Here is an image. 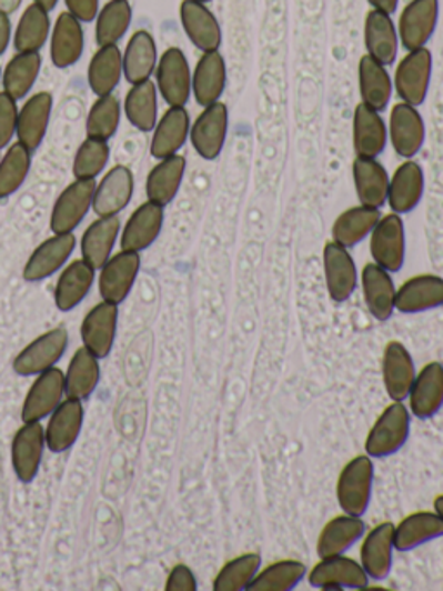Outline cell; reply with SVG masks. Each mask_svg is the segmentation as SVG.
Instances as JSON below:
<instances>
[{"label": "cell", "instance_id": "1", "mask_svg": "<svg viewBox=\"0 0 443 591\" xmlns=\"http://www.w3.org/2000/svg\"><path fill=\"white\" fill-rule=\"evenodd\" d=\"M411 435V411L404 402L393 401L377 417L365 439V454L371 458H390L404 448Z\"/></svg>", "mask_w": 443, "mask_h": 591}, {"label": "cell", "instance_id": "2", "mask_svg": "<svg viewBox=\"0 0 443 591\" xmlns=\"http://www.w3.org/2000/svg\"><path fill=\"white\" fill-rule=\"evenodd\" d=\"M374 488V465L369 454H361L343 467L336 482V500L343 513L362 517L368 512Z\"/></svg>", "mask_w": 443, "mask_h": 591}, {"label": "cell", "instance_id": "3", "mask_svg": "<svg viewBox=\"0 0 443 591\" xmlns=\"http://www.w3.org/2000/svg\"><path fill=\"white\" fill-rule=\"evenodd\" d=\"M157 89L170 108L188 104L193 94V71L179 48L167 49L157 64Z\"/></svg>", "mask_w": 443, "mask_h": 591}, {"label": "cell", "instance_id": "4", "mask_svg": "<svg viewBox=\"0 0 443 591\" xmlns=\"http://www.w3.org/2000/svg\"><path fill=\"white\" fill-rule=\"evenodd\" d=\"M433 58L426 48L407 51L395 70V92L402 103L421 107L432 82Z\"/></svg>", "mask_w": 443, "mask_h": 591}, {"label": "cell", "instance_id": "5", "mask_svg": "<svg viewBox=\"0 0 443 591\" xmlns=\"http://www.w3.org/2000/svg\"><path fill=\"white\" fill-rule=\"evenodd\" d=\"M229 131V110L222 101L204 107L194 120L189 139L203 160H217L224 150Z\"/></svg>", "mask_w": 443, "mask_h": 591}, {"label": "cell", "instance_id": "6", "mask_svg": "<svg viewBox=\"0 0 443 591\" xmlns=\"http://www.w3.org/2000/svg\"><path fill=\"white\" fill-rule=\"evenodd\" d=\"M369 581L361 562L345 557V553L321 559L309 572L310 587L318 590H364Z\"/></svg>", "mask_w": 443, "mask_h": 591}, {"label": "cell", "instance_id": "7", "mask_svg": "<svg viewBox=\"0 0 443 591\" xmlns=\"http://www.w3.org/2000/svg\"><path fill=\"white\" fill-rule=\"evenodd\" d=\"M374 264L389 272H399L405 262V228L399 213H389L377 221L371 233Z\"/></svg>", "mask_w": 443, "mask_h": 591}, {"label": "cell", "instance_id": "8", "mask_svg": "<svg viewBox=\"0 0 443 591\" xmlns=\"http://www.w3.org/2000/svg\"><path fill=\"white\" fill-rule=\"evenodd\" d=\"M94 179H77L68 186L56 200L51 216V229L54 234H68L79 228L94 200Z\"/></svg>", "mask_w": 443, "mask_h": 591}, {"label": "cell", "instance_id": "9", "mask_svg": "<svg viewBox=\"0 0 443 591\" xmlns=\"http://www.w3.org/2000/svg\"><path fill=\"white\" fill-rule=\"evenodd\" d=\"M439 23V0H411L399 20V40L407 51L426 48Z\"/></svg>", "mask_w": 443, "mask_h": 591}, {"label": "cell", "instance_id": "10", "mask_svg": "<svg viewBox=\"0 0 443 591\" xmlns=\"http://www.w3.org/2000/svg\"><path fill=\"white\" fill-rule=\"evenodd\" d=\"M424 120L417 107L399 103L390 111L389 139L393 150L401 158L411 160L420 153L424 144Z\"/></svg>", "mask_w": 443, "mask_h": 591}, {"label": "cell", "instance_id": "11", "mask_svg": "<svg viewBox=\"0 0 443 591\" xmlns=\"http://www.w3.org/2000/svg\"><path fill=\"white\" fill-rule=\"evenodd\" d=\"M328 292L334 302H346L359 284L358 266L349 249L330 241L322 252Z\"/></svg>", "mask_w": 443, "mask_h": 591}, {"label": "cell", "instance_id": "12", "mask_svg": "<svg viewBox=\"0 0 443 591\" xmlns=\"http://www.w3.org/2000/svg\"><path fill=\"white\" fill-rule=\"evenodd\" d=\"M101 277H99V292L104 302L111 304H122L134 287L139 269H141V257L135 252H122L111 257L107 264L102 266Z\"/></svg>", "mask_w": 443, "mask_h": 591}, {"label": "cell", "instance_id": "13", "mask_svg": "<svg viewBox=\"0 0 443 591\" xmlns=\"http://www.w3.org/2000/svg\"><path fill=\"white\" fill-rule=\"evenodd\" d=\"M68 348V333L64 328H56V330L43 333L39 339L33 340L28 348L20 352L12 368L21 377L28 374H40L42 371L49 370L58 363L61 355L64 354Z\"/></svg>", "mask_w": 443, "mask_h": 591}, {"label": "cell", "instance_id": "14", "mask_svg": "<svg viewBox=\"0 0 443 591\" xmlns=\"http://www.w3.org/2000/svg\"><path fill=\"white\" fill-rule=\"evenodd\" d=\"M381 374L386 394L392 401L404 402L411 394L412 383L416 380V367L411 352L402 342L386 343L381 361Z\"/></svg>", "mask_w": 443, "mask_h": 591}, {"label": "cell", "instance_id": "15", "mask_svg": "<svg viewBox=\"0 0 443 591\" xmlns=\"http://www.w3.org/2000/svg\"><path fill=\"white\" fill-rule=\"evenodd\" d=\"M134 194V176L129 167L117 166L95 186L92 209L99 218H111L122 212Z\"/></svg>", "mask_w": 443, "mask_h": 591}, {"label": "cell", "instance_id": "16", "mask_svg": "<svg viewBox=\"0 0 443 591\" xmlns=\"http://www.w3.org/2000/svg\"><path fill=\"white\" fill-rule=\"evenodd\" d=\"M393 532L392 522H383L365 534L361 547V565L369 580L383 581L389 578L393 565Z\"/></svg>", "mask_w": 443, "mask_h": 591}, {"label": "cell", "instance_id": "17", "mask_svg": "<svg viewBox=\"0 0 443 591\" xmlns=\"http://www.w3.org/2000/svg\"><path fill=\"white\" fill-rule=\"evenodd\" d=\"M443 308V278L420 274L405 281L395 297V311L402 314H420Z\"/></svg>", "mask_w": 443, "mask_h": 591}, {"label": "cell", "instance_id": "18", "mask_svg": "<svg viewBox=\"0 0 443 591\" xmlns=\"http://www.w3.org/2000/svg\"><path fill=\"white\" fill-rule=\"evenodd\" d=\"M64 394V374L58 368L42 371L24 399L23 422H39L61 404Z\"/></svg>", "mask_w": 443, "mask_h": 591}, {"label": "cell", "instance_id": "19", "mask_svg": "<svg viewBox=\"0 0 443 591\" xmlns=\"http://www.w3.org/2000/svg\"><path fill=\"white\" fill-rule=\"evenodd\" d=\"M181 21L185 36L201 52L219 51L222 30L207 4L198 0H184L181 4Z\"/></svg>", "mask_w": 443, "mask_h": 591}, {"label": "cell", "instance_id": "20", "mask_svg": "<svg viewBox=\"0 0 443 591\" xmlns=\"http://www.w3.org/2000/svg\"><path fill=\"white\" fill-rule=\"evenodd\" d=\"M409 408L420 420L436 417L443 408V364L439 361L426 364L412 383Z\"/></svg>", "mask_w": 443, "mask_h": 591}, {"label": "cell", "instance_id": "21", "mask_svg": "<svg viewBox=\"0 0 443 591\" xmlns=\"http://www.w3.org/2000/svg\"><path fill=\"white\" fill-rule=\"evenodd\" d=\"M361 284L365 305L374 320L389 321L395 312L396 297L392 272L371 262L362 269Z\"/></svg>", "mask_w": 443, "mask_h": 591}, {"label": "cell", "instance_id": "22", "mask_svg": "<svg viewBox=\"0 0 443 591\" xmlns=\"http://www.w3.org/2000/svg\"><path fill=\"white\" fill-rule=\"evenodd\" d=\"M165 207L157 206L153 201H145L130 216L129 222L123 229L122 250L125 252H142V250L150 249L151 244L160 237L161 228H163V219H165Z\"/></svg>", "mask_w": 443, "mask_h": 591}, {"label": "cell", "instance_id": "23", "mask_svg": "<svg viewBox=\"0 0 443 591\" xmlns=\"http://www.w3.org/2000/svg\"><path fill=\"white\" fill-rule=\"evenodd\" d=\"M389 142V126L380 111L359 104L353 111V150L362 158H377Z\"/></svg>", "mask_w": 443, "mask_h": 591}, {"label": "cell", "instance_id": "24", "mask_svg": "<svg viewBox=\"0 0 443 591\" xmlns=\"http://www.w3.org/2000/svg\"><path fill=\"white\" fill-rule=\"evenodd\" d=\"M364 44L368 56H371L377 63L385 64V67L395 63L401 40H399V32L390 14L376 11V9L368 12L364 23Z\"/></svg>", "mask_w": 443, "mask_h": 591}, {"label": "cell", "instance_id": "25", "mask_svg": "<svg viewBox=\"0 0 443 591\" xmlns=\"http://www.w3.org/2000/svg\"><path fill=\"white\" fill-rule=\"evenodd\" d=\"M353 184L361 206L381 209L389 201L390 176L376 158L355 157Z\"/></svg>", "mask_w": 443, "mask_h": 591}, {"label": "cell", "instance_id": "26", "mask_svg": "<svg viewBox=\"0 0 443 591\" xmlns=\"http://www.w3.org/2000/svg\"><path fill=\"white\" fill-rule=\"evenodd\" d=\"M46 432L39 422H28L12 441V467L21 482H32L42 461Z\"/></svg>", "mask_w": 443, "mask_h": 591}, {"label": "cell", "instance_id": "27", "mask_svg": "<svg viewBox=\"0 0 443 591\" xmlns=\"http://www.w3.org/2000/svg\"><path fill=\"white\" fill-rule=\"evenodd\" d=\"M424 194V172L420 163L405 160L390 178L389 203L393 213L404 216L420 206Z\"/></svg>", "mask_w": 443, "mask_h": 591}, {"label": "cell", "instance_id": "28", "mask_svg": "<svg viewBox=\"0 0 443 591\" xmlns=\"http://www.w3.org/2000/svg\"><path fill=\"white\" fill-rule=\"evenodd\" d=\"M75 237L71 233L56 234L48 241H43L24 266V280L42 281L52 277L70 259L75 250Z\"/></svg>", "mask_w": 443, "mask_h": 591}, {"label": "cell", "instance_id": "29", "mask_svg": "<svg viewBox=\"0 0 443 591\" xmlns=\"http://www.w3.org/2000/svg\"><path fill=\"white\" fill-rule=\"evenodd\" d=\"M118 308L111 302H102L91 309L82 323V340L95 358H107L113 348L117 335Z\"/></svg>", "mask_w": 443, "mask_h": 591}, {"label": "cell", "instance_id": "30", "mask_svg": "<svg viewBox=\"0 0 443 591\" xmlns=\"http://www.w3.org/2000/svg\"><path fill=\"white\" fill-rule=\"evenodd\" d=\"M52 96L49 92H39L28 99L18 113L17 136L18 142L27 150L36 151L42 144L51 120Z\"/></svg>", "mask_w": 443, "mask_h": 591}, {"label": "cell", "instance_id": "31", "mask_svg": "<svg viewBox=\"0 0 443 591\" xmlns=\"http://www.w3.org/2000/svg\"><path fill=\"white\" fill-rule=\"evenodd\" d=\"M228 83L224 56L203 52L193 71V94L200 107H210L222 98Z\"/></svg>", "mask_w": 443, "mask_h": 591}, {"label": "cell", "instance_id": "32", "mask_svg": "<svg viewBox=\"0 0 443 591\" xmlns=\"http://www.w3.org/2000/svg\"><path fill=\"white\" fill-rule=\"evenodd\" d=\"M82 423V402L77 401V399L61 402L52 411L48 430H46V444H48L49 450L52 453H63V451L70 450L71 445L75 444L77 439H79Z\"/></svg>", "mask_w": 443, "mask_h": 591}, {"label": "cell", "instance_id": "33", "mask_svg": "<svg viewBox=\"0 0 443 591\" xmlns=\"http://www.w3.org/2000/svg\"><path fill=\"white\" fill-rule=\"evenodd\" d=\"M191 132V119L184 107L169 108L154 127L151 154L157 160L173 157L179 153L188 141Z\"/></svg>", "mask_w": 443, "mask_h": 591}, {"label": "cell", "instance_id": "34", "mask_svg": "<svg viewBox=\"0 0 443 591\" xmlns=\"http://www.w3.org/2000/svg\"><path fill=\"white\" fill-rule=\"evenodd\" d=\"M365 534V524L362 517L343 515L334 517L322 528L318 540V555L321 559L343 555L353 544L361 541Z\"/></svg>", "mask_w": 443, "mask_h": 591}, {"label": "cell", "instance_id": "35", "mask_svg": "<svg viewBox=\"0 0 443 591\" xmlns=\"http://www.w3.org/2000/svg\"><path fill=\"white\" fill-rule=\"evenodd\" d=\"M443 538V519L436 512H416L395 525L393 544L399 552H412Z\"/></svg>", "mask_w": 443, "mask_h": 591}, {"label": "cell", "instance_id": "36", "mask_svg": "<svg viewBox=\"0 0 443 591\" xmlns=\"http://www.w3.org/2000/svg\"><path fill=\"white\" fill-rule=\"evenodd\" d=\"M359 91L362 104L383 111L392 101L393 82L385 64L377 63L371 56H362L359 63Z\"/></svg>", "mask_w": 443, "mask_h": 591}, {"label": "cell", "instance_id": "37", "mask_svg": "<svg viewBox=\"0 0 443 591\" xmlns=\"http://www.w3.org/2000/svg\"><path fill=\"white\" fill-rule=\"evenodd\" d=\"M185 174V158L177 153L173 157L163 158L157 167H153L148 181H145V193L148 200L157 206L167 207L172 203L181 190L182 179Z\"/></svg>", "mask_w": 443, "mask_h": 591}, {"label": "cell", "instance_id": "38", "mask_svg": "<svg viewBox=\"0 0 443 591\" xmlns=\"http://www.w3.org/2000/svg\"><path fill=\"white\" fill-rule=\"evenodd\" d=\"M82 23L70 12L59 14L51 37V60L54 67L70 68L82 58Z\"/></svg>", "mask_w": 443, "mask_h": 591}, {"label": "cell", "instance_id": "39", "mask_svg": "<svg viewBox=\"0 0 443 591\" xmlns=\"http://www.w3.org/2000/svg\"><path fill=\"white\" fill-rule=\"evenodd\" d=\"M158 52L153 36L145 30H139L130 37L123 54V76L127 82L141 83L150 80L157 70Z\"/></svg>", "mask_w": 443, "mask_h": 591}, {"label": "cell", "instance_id": "40", "mask_svg": "<svg viewBox=\"0 0 443 591\" xmlns=\"http://www.w3.org/2000/svg\"><path fill=\"white\" fill-rule=\"evenodd\" d=\"M380 219V209L365 206L352 207L340 213L334 221L333 229H331L333 241L345 249H352L355 244L362 243L365 238L371 237Z\"/></svg>", "mask_w": 443, "mask_h": 591}, {"label": "cell", "instance_id": "41", "mask_svg": "<svg viewBox=\"0 0 443 591\" xmlns=\"http://www.w3.org/2000/svg\"><path fill=\"white\" fill-rule=\"evenodd\" d=\"M118 231H120V219L117 216H111V218H99L83 233V261L91 266L94 271L110 261Z\"/></svg>", "mask_w": 443, "mask_h": 591}, {"label": "cell", "instance_id": "42", "mask_svg": "<svg viewBox=\"0 0 443 591\" xmlns=\"http://www.w3.org/2000/svg\"><path fill=\"white\" fill-rule=\"evenodd\" d=\"M123 76V54L117 44L104 46L92 56L89 86L98 98L113 94Z\"/></svg>", "mask_w": 443, "mask_h": 591}, {"label": "cell", "instance_id": "43", "mask_svg": "<svg viewBox=\"0 0 443 591\" xmlns=\"http://www.w3.org/2000/svg\"><path fill=\"white\" fill-rule=\"evenodd\" d=\"M94 283V269L85 261L71 262L56 284L54 300L59 311H71L85 299Z\"/></svg>", "mask_w": 443, "mask_h": 591}, {"label": "cell", "instance_id": "44", "mask_svg": "<svg viewBox=\"0 0 443 591\" xmlns=\"http://www.w3.org/2000/svg\"><path fill=\"white\" fill-rule=\"evenodd\" d=\"M129 122L141 132L154 131L158 122V89L151 80L134 83L125 98Z\"/></svg>", "mask_w": 443, "mask_h": 591}, {"label": "cell", "instance_id": "45", "mask_svg": "<svg viewBox=\"0 0 443 591\" xmlns=\"http://www.w3.org/2000/svg\"><path fill=\"white\" fill-rule=\"evenodd\" d=\"M99 382V361L87 348H80L71 359L68 374L64 377V392L68 399L89 398Z\"/></svg>", "mask_w": 443, "mask_h": 591}, {"label": "cell", "instance_id": "46", "mask_svg": "<svg viewBox=\"0 0 443 591\" xmlns=\"http://www.w3.org/2000/svg\"><path fill=\"white\" fill-rule=\"evenodd\" d=\"M42 67V56L39 52H18L2 73L6 94L12 99H23L32 91L33 83Z\"/></svg>", "mask_w": 443, "mask_h": 591}, {"label": "cell", "instance_id": "47", "mask_svg": "<svg viewBox=\"0 0 443 591\" xmlns=\"http://www.w3.org/2000/svg\"><path fill=\"white\" fill-rule=\"evenodd\" d=\"M306 571V565L299 560H279L265 569H260L248 590L291 591L305 580Z\"/></svg>", "mask_w": 443, "mask_h": 591}, {"label": "cell", "instance_id": "48", "mask_svg": "<svg viewBox=\"0 0 443 591\" xmlns=\"http://www.w3.org/2000/svg\"><path fill=\"white\" fill-rule=\"evenodd\" d=\"M49 30V12L37 4L28 6L14 32V49L18 52H39L48 42Z\"/></svg>", "mask_w": 443, "mask_h": 591}, {"label": "cell", "instance_id": "49", "mask_svg": "<svg viewBox=\"0 0 443 591\" xmlns=\"http://www.w3.org/2000/svg\"><path fill=\"white\" fill-rule=\"evenodd\" d=\"M132 21V8L129 0H110L99 11L95 23V42L99 48L117 44L125 36Z\"/></svg>", "mask_w": 443, "mask_h": 591}, {"label": "cell", "instance_id": "50", "mask_svg": "<svg viewBox=\"0 0 443 591\" xmlns=\"http://www.w3.org/2000/svg\"><path fill=\"white\" fill-rule=\"evenodd\" d=\"M262 569V555L260 553H244L229 560L224 568L220 569L213 581L215 591H244L255 580Z\"/></svg>", "mask_w": 443, "mask_h": 591}, {"label": "cell", "instance_id": "51", "mask_svg": "<svg viewBox=\"0 0 443 591\" xmlns=\"http://www.w3.org/2000/svg\"><path fill=\"white\" fill-rule=\"evenodd\" d=\"M32 167V151L14 142L0 162V200L17 193Z\"/></svg>", "mask_w": 443, "mask_h": 591}, {"label": "cell", "instance_id": "52", "mask_svg": "<svg viewBox=\"0 0 443 591\" xmlns=\"http://www.w3.org/2000/svg\"><path fill=\"white\" fill-rule=\"evenodd\" d=\"M120 101L113 94L102 96L87 117V138L110 141L120 126Z\"/></svg>", "mask_w": 443, "mask_h": 591}, {"label": "cell", "instance_id": "53", "mask_svg": "<svg viewBox=\"0 0 443 591\" xmlns=\"http://www.w3.org/2000/svg\"><path fill=\"white\" fill-rule=\"evenodd\" d=\"M108 160H110L108 141L87 138L77 151L73 176L75 179H95L107 167Z\"/></svg>", "mask_w": 443, "mask_h": 591}, {"label": "cell", "instance_id": "54", "mask_svg": "<svg viewBox=\"0 0 443 591\" xmlns=\"http://www.w3.org/2000/svg\"><path fill=\"white\" fill-rule=\"evenodd\" d=\"M18 113L20 110L17 107V99L0 92V150L9 147V142L17 134Z\"/></svg>", "mask_w": 443, "mask_h": 591}, {"label": "cell", "instance_id": "55", "mask_svg": "<svg viewBox=\"0 0 443 591\" xmlns=\"http://www.w3.org/2000/svg\"><path fill=\"white\" fill-rule=\"evenodd\" d=\"M167 591H197L198 583L188 565H175L167 580Z\"/></svg>", "mask_w": 443, "mask_h": 591}, {"label": "cell", "instance_id": "56", "mask_svg": "<svg viewBox=\"0 0 443 591\" xmlns=\"http://www.w3.org/2000/svg\"><path fill=\"white\" fill-rule=\"evenodd\" d=\"M68 12L73 14L80 23H91L98 18L99 0H64Z\"/></svg>", "mask_w": 443, "mask_h": 591}, {"label": "cell", "instance_id": "57", "mask_svg": "<svg viewBox=\"0 0 443 591\" xmlns=\"http://www.w3.org/2000/svg\"><path fill=\"white\" fill-rule=\"evenodd\" d=\"M11 40V21L8 14L0 12V56L4 54Z\"/></svg>", "mask_w": 443, "mask_h": 591}, {"label": "cell", "instance_id": "58", "mask_svg": "<svg viewBox=\"0 0 443 591\" xmlns=\"http://www.w3.org/2000/svg\"><path fill=\"white\" fill-rule=\"evenodd\" d=\"M371 8L376 9V11L386 12L392 17L395 12L396 6H399V0H368Z\"/></svg>", "mask_w": 443, "mask_h": 591}, {"label": "cell", "instance_id": "59", "mask_svg": "<svg viewBox=\"0 0 443 591\" xmlns=\"http://www.w3.org/2000/svg\"><path fill=\"white\" fill-rule=\"evenodd\" d=\"M21 2L23 0H0V12H4L9 17V14H12V12L20 8Z\"/></svg>", "mask_w": 443, "mask_h": 591}, {"label": "cell", "instance_id": "60", "mask_svg": "<svg viewBox=\"0 0 443 591\" xmlns=\"http://www.w3.org/2000/svg\"><path fill=\"white\" fill-rule=\"evenodd\" d=\"M33 4L40 6V8L46 9V11H52L58 4V0H33Z\"/></svg>", "mask_w": 443, "mask_h": 591}, {"label": "cell", "instance_id": "61", "mask_svg": "<svg viewBox=\"0 0 443 591\" xmlns=\"http://www.w3.org/2000/svg\"><path fill=\"white\" fill-rule=\"evenodd\" d=\"M433 509H435V512L443 519V494L435 498V501H433Z\"/></svg>", "mask_w": 443, "mask_h": 591}, {"label": "cell", "instance_id": "62", "mask_svg": "<svg viewBox=\"0 0 443 591\" xmlns=\"http://www.w3.org/2000/svg\"><path fill=\"white\" fill-rule=\"evenodd\" d=\"M198 2H203V4H209V2H212V0H198Z\"/></svg>", "mask_w": 443, "mask_h": 591}, {"label": "cell", "instance_id": "63", "mask_svg": "<svg viewBox=\"0 0 443 591\" xmlns=\"http://www.w3.org/2000/svg\"><path fill=\"white\" fill-rule=\"evenodd\" d=\"M0 73H2V71H0Z\"/></svg>", "mask_w": 443, "mask_h": 591}]
</instances>
